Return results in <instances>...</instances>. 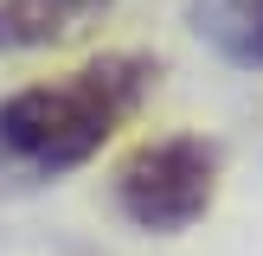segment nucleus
Instances as JSON below:
<instances>
[{
	"label": "nucleus",
	"mask_w": 263,
	"mask_h": 256,
	"mask_svg": "<svg viewBox=\"0 0 263 256\" xmlns=\"http://www.w3.org/2000/svg\"><path fill=\"white\" fill-rule=\"evenodd\" d=\"M161 64L148 51H103L58 83H32L0 102V173L7 179H64L97 160L103 141L148 102Z\"/></svg>",
	"instance_id": "f257e3e1"
},
{
	"label": "nucleus",
	"mask_w": 263,
	"mask_h": 256,
	"mask_svg": "<svg viewBox=\"0 0 263 256\" xmlns=\"http://www.w3.org/2000/svg\"><path fill=\"white\" fill-rule=\"evenodd\" d=\"M218 192V147L205 135H161L141 141L116 166V211L141 230H186L212 211Z\"/></svg>",
	"instance_id": "f03ea898"
},
{
	"label": "nucleus",
	"mask_w": 263,
	"mask_h": 256,
	"mask_svg": "<svg viewBox=\"0 0 263 256\" xmlns=\"http://www.w3.org/2000/svg\"><path fill=\"white\" fill-rule=\"evenodd\" d=\"M116 0H0V51H39L84 32Z\"/></svg>",
	"instance_id": "7ed1b4c3"
},
{
	"label": "nucleus",
	"mask_w": 263,
	"mask_h": 256,
	"mask_svg": "<svg viewBox=\"0 0 263 256\" xmlns=\"http://www.w3.org/2000/svg\"><path fill=\"white\" fill-rule=\"evenodd\" d=\"M193 32L238 71L263 64V0H193Z\"/></svg>",
	"instance_id": "20e7f679"
}]
</instances>
